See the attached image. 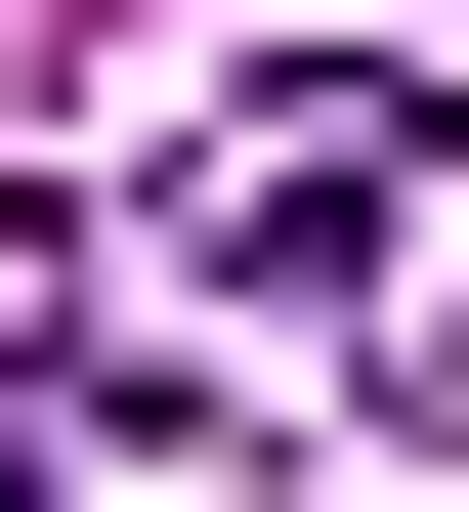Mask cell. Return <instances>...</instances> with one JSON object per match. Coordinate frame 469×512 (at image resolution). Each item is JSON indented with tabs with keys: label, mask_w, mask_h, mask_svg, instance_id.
Here are the masks:
<instances>
[{
	"label": "cell",
	"mask_w": 469,
	"mask_h": 512,
	"mask_svg": "<svg viewBox=\"0 0 469 512\" xmlns=\"http://www.w3.org/2000/svg\"><path fill=\"white\" fill-rule=\"evenodd\" d=\"M128 256L256 299V342H427L469 299V43H256V86L128 128Z\"/></svg>",
	"instance_id": "obj_1"
}]
</instances>
